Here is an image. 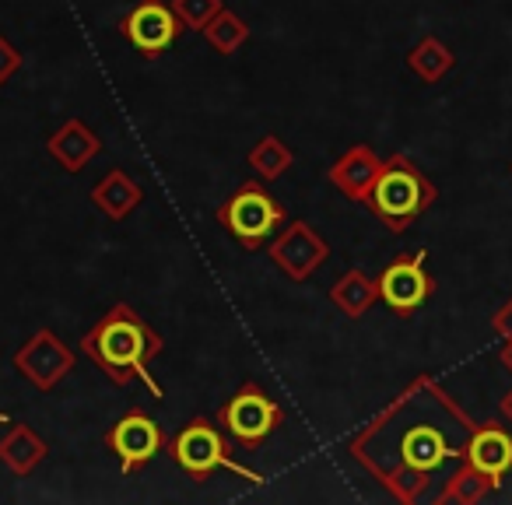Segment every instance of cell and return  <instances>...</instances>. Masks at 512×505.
I'll list each match as a JSON object with an SVG mask.
<instances>
[{
    "label": "cell",
    "instance_id": "6da1fadb",
    "mask_svg": "<svg viewBox=\"0 0 512 505\" xmlns=\"http://www.w3.org/2000/svg\"><path fill=\"white\" fill-rule=\"evenodd\" d=\"M474 428L470 414L435 379L421 376L348 442V453L397 502L414 505L467 456Z\"/></svg>",
    "mask_w": 512,
    "mask_h": 505
},
{
    "label": "cell",
    "instance_id": "7a4b0ae2",
    "mask_svg": "<svg viewBox=\"0 0 512 505\" xmlns=\"http://www.w3.org/2000/svg\"><path fill=\"white\" fill-rule=\"evenodd\" d=\"M81 351L106 372L109 383L127 386L130 379H141L151 397H162V383L151 376V362L162 355V334L123 302L81 337Z\"/></svg>",
    "mask_w": 512,
    "mask_h": 505
},
{
    "label": "cell",
    "instance_id": "3957f363",
    "mask_svg": "<svg viewBox=\"0 0 512 505\" xmlns=\"http://www.w3.org/2000/svg\"><path fill=\"white\" fill-rule=\"evenodd\" d=\"M435 197H439V193H435L432 179H428L411 158L390 155V158H383V169H379L365 204L376 211V218L383 221L393 235H400L435 204Z\"/></svg>",
    "mask_w": 512,
    "mask_h": 505
},
{
    "label": "cell",
    "instance_id": "277c9868",
    "mask_svg": "<svg viewBox=\"0 0 512 505\" xmlns=\"http://www.w3.org/2000/svg\"><path fill=\"white\" fill-rule=\"evenodd\" d=\"M169 456L186 470V474L197 477V481L211 477L214 470H228V474L242 477V481H253V484L264 481L256 470L242 467V463L228 453V442H225L221 425H211L207 418L186 421V425L169 439Z\"/></svg>",
    "mask_w": 512,
    "mask_h": 505
},
{
    "label": "cell",
    "instance_id": "5b68a950",
    "mask_svg": "<svg viewBox=\"0 0 512 505\" xmlns=\"http://www.w3.org/2000/svg\"><path fill=\"white\" fill-rule=\"evenodd\" d=\"M218 225L228 228L239 239V246L260 249L285 225V207L274 200V193L260 179H249L218 207Z\"/></svg>",
    "mask_w": 512,
    "mask_h": 505
},
{
    "label": "cell",
    "instance_id": "8992f818",
    "mask_svg": "<svg viewBox=\"0 0 512 505\" xmlns=\"http://www.w3.org/2000/svg\"><path fill=\"white\" fill-rule=\"evenodd\" d=\"M285 407L256 383H242L225 404L218 407V425L221 432L232 435L239 446L256 449L260 442H267V435L281 425Z\"/></svg>",
    "mask_w": 512,
    "mask_h": 505
},
{
    "label": "cell",
    "instance_id": "52a82bcc",
    "mask_svg": "<svg viewBox=\"0 0 512 505\" xmlns=\"http://www.w3.org/2000/svg\"><path fill=\"white\" fill-rule=\"evenodd\" d=\"M106 446H109V453L116 456V463H120L123 474L130 477V474H137V470L148 467V463L155 460L165 446H169V439H165L162 425H158L151 414L127 411L106 432Z\"/></svg>",
    "mask_w": 512,
    "mask_h": 505
},
{
    "label": "cell",
    "instance_id": "ba28073f",
    "mask_svg": "<svg viewBox=\"0 0 512 505\" xmlns=\"http://www.w3.org/2000/svg\"><path fill=\"white\" fill-rule=\"evenodd\" d=\"M74 351L60 341L53 330H36L22 348L15 351V369L25 383H32L36 390L50 393L53 386H60L74 372Z\"/></svg>",
    "mask_w": 512,
    "mask_h": 505
},
{
    "label": "cell",
    "instance_id": "9c48e42d",
    "mask_svg": "<svg viewBox=\"0 0 512 505\" xmlns=\"http://www.w3.org/2000/svg\"><path fill=\"white\" fill-rule=\"evenodd\" d=\"M428 253L418 249V253H407V257H397L379 278V299L393 309L397 316H414L435 292V281L425 267Z\"/></svg>",
    "mask_w": 512,
    "mask_h": 505
},
{
    "label": "cell",
    "instance_id": "30bf717a",
    "mask_svg": "<svg viewBox=\"0 0 512 505\" xmlns=\"http://www.w3.org/2000/svg\"><path fill=\"white\" fill-rule=\"evenodd\" d=\"M120 32L127 36V43L144 57H162L165 50H172L183 32V22L172 11V4L165 0H141L134 11L120 22Z\"/></svg>",
    "mask_w": 512,
    "mask_h": 505
},
{
    "label": "cell",
    "instance_id": "8fae6325",
    "mask_svg": "<svg viewBox=\"0 0 512 505\" xmlns=\"http://www.w3.org/2000/svg\"><path fill=\"white\" fill-rule=\"evenodd\" d=\"M330 257V246L309 221H292L278 239L271 242V260L285 278L309 281Z\"/></svg>",
    "mask_w": 512,
    "mask_h": 505
},
{
    "label": "cell",
    "instance_id": "7c38bea8",
    "mask_svg": "<svg viewBox=\"0 0 512 505\" xmlns=\"http://www.w3.org/2000/svg\"><path fill=\"white\" fill-rule=\"evenodd\" d=\"M379 169H383V158H379L369 144H355V148H348L334 162V169H330V183H334L348 200L365 204L369 193H372V183H376V176H379Z\"/></svg>",
    "mask_w": 512,
    "mask_h": 505
},
{
    "label": "cell",
    "instance_id": "4fadbf2b",
    "mask_svg": "<svg viewBox=\"0 0 512 505\" xmlns=\"http://www.w3.org/2000/svg\"><path fill=\"white\" fill-rule=\"evenodd\" d=\"M463 460L474 463V467L498 488V484L505 481V474L512 470V432H505L502 425L474 428Z\"/></svg>",
    "mask_w": 512,
    "mask_h": 505
},
{
    "label": "cell",
    "instance_id": "5bb4252c",
    "mask_svg": "<svg viewBox=\"0 0 512 505\" xmlns=\"http://www.w3.org/2000/svg\"><path fill=\"white\" fill-rule=\"evenodd\" d=\"M46 148H50L53 162H57L64 172H71V176H74V172H85L88 162L102 155L99 134H95V130L88 127V123H81V120H67L64 127L50 137V144H46Z\"/></svg>",
    "mask_w": 512,
    "mask_h": 505
},
{
    "label": "cell",
    "instance_id": "9a60e30c",
    "mask_svg": "<svg viewBox=\"0 0 512 505\" xmlns=\"http://www.w3.org/2000/svg\"><path fill=\"white\" fill-rule=\"evenodd\" d=\"M144 200V190L127 169H109L99 183L92 186V204L99 207L106 218L123 221L137 211V204Z\"/></svg>",
    "mask_w": 512,
    "mask_h": 505
},
{
    "label": "cell",
    "instance_id": "2e32d148",
    "mask_svg": "<svg viewBox=\"0 0 512 505\" xmlns=\"http://www.w3.org/2000/svg\"><path fill=\"white\" fill-rule=\"evenodd\" d=\"M46 456H50V446L32 425H15L0 439V463L18 477H29Z\"/></svg>",
    "mask_w": 512,
    "mask_h": 505
},
{
    "label": "cell",
    "instance_id": "e0dca14e",
    "mask_svg": "<svg viewBox=\"0 0 512 505\" xmlns=\"http://www.w3.org/2000/svg\"><path fill=\"white\" fill-rule=\"evenodd\" d=\"M330 302H334L348 320H362L379 302V281L355 267V271L341 274V278L330 285Z\"/></svg>",
    "mask_w": 512,
    "mask_h": 505
},
{
    "label": "cell",
    "instance_id": "ac0fdd59",
    "mask_svg": "<svg viewBox=\"0 0 512 505\" xmlns=\"http://www.w3.org/2000/svg\"><path fill=\"white\" fill-rule=\"evenodd\" d=\"M491 491H495V484H491L488 477L474 467V463L460 460L446 474L442 491H439V495H432V498H435V502H442V505H449V502H453V505H477V502H484Z\"/></svg>",
    "mask_w": 512,
    "mask_h": 505
},
{
    "label": "cell",
    "instance_id": "d6986e66",
    "mask_svg": "<svg viewBox=\"0 0 512 505\" xmlns=\"http://www.w3.org/2000/svg\"><path fill=\"white\" fill-rule=\"evenodd\" d=\"M407 67H411L425 85H439V81L456 67V57L442 39L425 36L411 53H407Z\"/></svg>",
    "mask_w": 512,
    "mask_h": 505
},
{
    "label": "cell",
    "instance_id": "ffe728a7",
    "mask_svg": "<svg viewBox=\"0 0 512 505\" xmlns=\"http://www.w3.org/2000/svg\"><path fill=\"white\" fill-rule=\"evenodd\" d=\"M246 162H249V169L256 172V179H260V183H274V179H281L288 169H292L295 155L278 134H264L260 141H256V148L249 151Z\"/></svg>",
    "mask_w": 512,
    "mask_h": 505
},
{
    "label": "cell",
    "instance_id": "44dd1931",
    "mask_svg": "<svg viewBox=\"0 0 512 505\" xmlns=\"http://www.w3.org/2000/svg\"><path fill=\"white\" fill-rule=\"evenodd\" d=\"M204 39L211 43L214 53H221V57H232V53H239L242 46H246L249 39V25L242 22L235 11L221 8L218 15L211 18V22L204 25Z\"/></svg>",
    "mask_w": 512,
    "mask_h": 505
},
{
    "label": "cell",
    "instance_id": "7402d4cb",
    "mask_svg": "<svg viewBox=\"0 0 512 505\" xmlns=\"http://www.w3.org/2000/svg\"><path fill=\"white\" fill-rule=\"evenodd\" d=\"M221 8H225L221 0H172V11L179 15L183 29H190V32H204V25L211 22Z\"/></svg>",
    "mask_w": 512,
    "mask_h": 505
},
{
    "label": "cell",
    "instance_id": "603a6c76",
    "mask_svg": "<svg viewBox=\"0 0 512 505\" xmlns=\"http://www.w3.org/2000/svg\"><path fill=\"white\" fill-rule=\"evenodd\" d=\"M18 71H22V53H18L8 39L0 36V88L8 85Z\"/></svg>",
    "mask_w": 512,
    "mask_h": 505
},
{
    "label": "cell",
    "instance_id": "cb8c5ba5",
    "mask_svg": "<svg viewBox=\"0 0 512 505\" xmlns=\"http://www.w3.org/2000/svg\"><path fill=\"white\" fill-rule=\"evenodd\" d=\"M491 327H495V334L502 337V341H505V337H512V299L505 302L502 309H498L495 320H491Z\"/></svg>",
    "mask_w": 512,
    "mask_h": 505
},
{
    "label": "cell",
    "instance_id": "d4e9b609",
    "mask_svg": "<svg viewBox=\"0 0 512 505\" xmlns=\"http://www.w3.org/2000/svg\"><path fill=\"white\" fill-rule=\"evenodd\" d=\"M502 365L512 372V337H505V341H502Z\"/></svg>",
    "mask_w": 512,
    "mask_h": 505
},
{
    "label": "cell",
    "instance_id": "484cf974",
    "mask_svg": "<svg viewBox=\"0 0 512 505\" xmlns=\"http://www.w3.org/2000/svg\"><path fill=\"white\" fill-rule=\"evenodd\" d=\"M498 411H502V418H509V425H512V390L502 397V407H498Z\"/></svg>",
    "mask_w": 512,
    "mask_h": 505
}]
</instances>
